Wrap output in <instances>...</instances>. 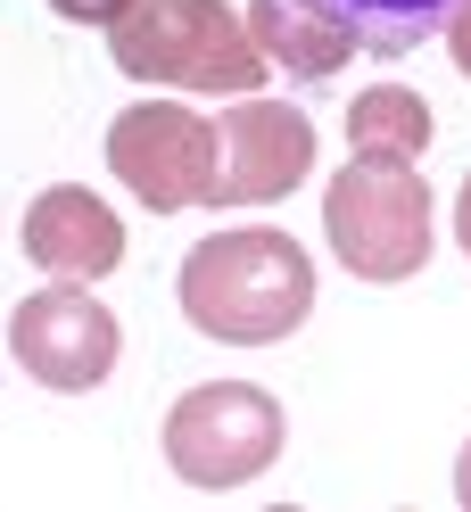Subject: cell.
Masks as SVG:
<instances>
[{"label":"cell","instance_id":"obj_11","mask_svg":"<svg viewBox=\"0 0 471 512\" xmlns=\"http://www.w3.org/2000/svg\"><path fill=\"white\" fill-rule=\"evenodd\" d=\"M422 133H430V116H422V100L414 91H364V100L348 108V141H356V157H414L422 149Z\"/></svg>","mask_w":471,"mask_h":512},{"label":"cell","instance_id":"obj_6","mask_svg":"<svg viewBox=\"0 0 471 512\" xmlns=\"http://www.w3.org/2000/svg\"><path fill=\"white\" fill-rule=\"evenodd\" d=\"M9 356H17L25 380H42L58 397H83V389H100L116 372L124 331H116V314L91 298V281H42V290L17 298V314H9Z\"/></svg>","mask_w":471,"mask_h":512},{"label":"cell","instance_id":"obj_10","mask_svg":"<svg viewBox=\"0 0 471 512\" xmlns=\"http://www.w3.org/2000/svg\"><path fill=\"white\" fill-rule=\"evenodd\" d=\"M314 17H331L339 34H356V50H422L430 34H447V25L463 17V0H306Z\"/></svg>","mask_w":471,"mask_h":512},{"label":"cell","instance_id":"obj_9","mask_svg":"<svg viewBox=\"0 0 471 512\" xmlns=\"http://www.w3.org/2000/svg\"><path fill=\"white\" fill-rule=\"evenodd\" d=\"M248 34H257V50H273L290 75H306V83H323V75H339L356 58V34H339L331 17H314L306 0H257L248 9Z\"/></svg>","mask_w":471,"mask_h":512},{"label":"cell","instance_id":"obj_3","mask_svg":"<svg viewBox=\"0 0 471 512\" xmlns=\"http://www.w3.org/2000/svg\"><path fill=\"white\" fill-rule=\"evenodd\" d=\"M281 405L257 380H199L166 405V471L182 488H248L281 463Z\"/></svg>","mask_w":471,"mask_h":512},{"label":"cell","instance_id":"obj_12","mask_svg":"<svg viewBox=\"0 0 471 512\" xmlns=\"http://www.w3.org/2000/svg\"><path fill=\"white\" fill-rule=\"evenodd\" d=\"M50 9L67 17V25H100V34H108V25H116L124 9H133V0H50Z\"/></svg>","mask_w":471,"mask_h":512},{"label":"cell","instance_id":"obj_7","mask_svg":"<svg viewBox=\"0 0 471 512\" xmlns=\"http://www.w3.org/2000/svg\"><path fill=\"white\" fill-rule=\"evenodd\" d=\"M215 124H224V182H215L224 207H273L314 174V116L306 108L240 91Z\"/></svg>","mask_w":471,"mask_h":512},{"label":"cell","instance_id":"obj_13","mask_svg":"<svg viewBox=\"0 0 471 512\" xmlns=\"http://www.w3.org/2000/svg\"><path fill=\"white\" fill-rule=\"evenodd\" d=\"M455 232H463V248H471V182H463V207H455Z\"/></svg>","mask_w":471,"mask_h":512},{"label":"cell","instance_id":"obj_4","mask_svg":"<svg viewBox=\"0 0 471 512\" xmlns=\"http://www.w3.org/2000/svg\"><path fill=\"white\" fill-rule=\"evenodd\" d=\"M108 174L133 190L149 215L207 207L224 182V124L182 100H133L108 124Z\"/></svg>","mask_w":471,"mask_h":512},{"label":"cell","instance_id":"obj_1","mask_svg":"<svg viewBox=\"0 0 471 512\" xmlns=\"http://www.w3.org/2000/svg\"><path fill=\"white\" fill-rule=\"evenodd\" d=\"M174 306L215 347H273L314 314V256L281 223H224L182 256Z\"/></svg>","mask_w":471,"mask_h":512},{"label":"cell","instance_id":"obj_14","mask_svg":"<svg viewBox=\"0 0 471 512\" xmlns=\"http://www.w3.org/2000/svg\"><path fill=\"white\" fill-rule=\"evenodd\" d=\"M463 504H471V455H463Z\"/></svg>","mask_w":471,"mask_h":512},{"label":"cell","instance_id":"obj_2","mask_svg":"<svg viewBox=\"0 0 471 512\" xmlns=\"http://www.w3.org/2000/svg\"><path fill=\"white\" fill-rule=\"evenodd\" d=\"M108 50L133 83H174V91H257L265 50L224 0H133L108 25Z\"/></svg>","mask_w":471,"mask_h":512},{"label":"cell","instance_id":"obj_8","mask_svg":"<svg viewBox=\"0 0 471 512\" xmlns=\"http://www.w3.org/2000/svg\"><path fill=\"white\" fill-rule=\"evenodd\" d=\"M17 248L34 256L50 281H100L124 265V223L100 190H75V182H50L17 223Z\"/></svg>","mask_w":471,"mask_h":512},{"label":"cell","instance_id":"obj_5","mask_svg":"<svg viewBox=\"0 0 471 512\" xmlns=\"http://www.w3.org/2000/svg\"><path fill=\"white\" fill-rule=\"evenodd\" d=\"M323 232L348 273L405 281L430 256V190L405 174V157H356L323 190Z\"/></svg>","mask_w":471,"mask_h":512}]
</instances>
